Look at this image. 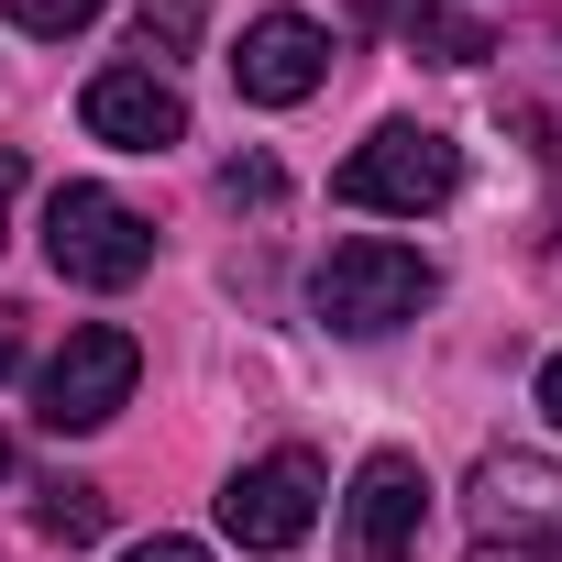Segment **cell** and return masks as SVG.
<instances>
[{
    "mask_svg": "<svg viewBox=\"0 0 562 562\" xmlns=\"http://www.w3.org/2000/svg\"><path fill=\"white\" fill-rule=\"evenodd\" d=\"M430 299H441L430 254H408V243H386V232H353V243H331V254H321V276H310V310H321L342 342H375V331L419 321Z\"/></svg>",
    "mask_w": 562,
    "mask_h": 562,
    "instance_id": "cell-1",
    "label": "cell"
},
{
    "mask_svg": "<svg viewBox=\"0 0 562 562\" xmlns=\"http://www.w3.org/2000/svg\"><path fill=\"white\" fill-rule=\"evenodd\" d=\"M463 188V144L452 133H430V122H386V133H364L353 155H342V177H331V199L342 210H441Z\"/></svg>",
    "mask_w": 562,
    "mask_h": 562,
    "instance_id": "cell-2",
    "label": "cell"
},
{
    "mask_svg": "<svg viewBox=\"0 0 562 562\" xmlns=\"http://www.w3.org/2000/svg\"><path fill=\"white\" fill-rule=\"evenodd\" d=\"M45 254H56L67 288H133L155 265V221L111 188H56L45 199Z\"/></svg>",
    "mask_w": 562,
    "mask_h": 562,
    "instance_id": "cell-3",
    "label": "cell"
},
{
    "mask_svg": "<svg viewBox=\"0 0 562 562\" xmlns=\"http://www.w3.org/2000/svg\"><path fill=\"white\" fill-rule=\"evenodd\" d=\"M133 375H144V342L111 331V321H89V331H67V353L45 364L34 419H45L56 441H67V430H111V419L133 408Z\"/></svg>",
    "mask_w": 562,
    "mask_h": 562,
    "instance_id": "cell-4",
    "label": "cell"
},
{
    "mask_svg": "<svg viewBox=\"0 0 562 562\" xmlns=\"http://www.w3.org/2000/svg\"><path fill=\"white\" fill-rule=\"evenodd\" d=\"M321 452H265V463H243L232 485H221V529L243 540V551H299L310 529H321Z\"/></svg>",
    "mask_w": 562,
    "mask_h": 562,
    "instance_id": "cell-5",
    "label": "cell"
},
{
    "mask_svg": "<svg viewBox=\"0 0 562 562\" xmlns=\"http://www.w3.org/2000/svg\"><path fill=\"white\" fill-rule=\"evenodd\" d=\"M430 529V474L408 452H364L353 496H342V562H408Z\"/></svg>",
    "mask_w": 562,
    "mask_h": 562,
    "instance_id": "cell-6",
    "label": "cell"
},
{
    "mask_svg": "<svg viewBox=\"0 0 562 562\" xmlns=\"http://www.w3.org/2000/svg\"><path fill=\"white\" fill-rule=\"evenodd\" d=\"M321 78H331V34H321L310 12H265V23H243L232 89H243L254 111H299V100H310Z\"/></svg>",
    "mask_w": 562,
    "mask_h": 562,
    "instance_id": "cell-7",
    "label": "cell"
},
{
    "mask_svg": "<svg viewBox=\"0 0 562 562\" xmlns=\"http://www.w3.org/2000/svg\"><path fill=\"white\" fill-rule=\"evenodd\" d=\"M78 122H89L100 144H122V155L188 144V100H177V78H155V67H100V78L78 89Z\"/></svg>",
    "mask_w": 562,
    "mask_h": 562,
    "instance_id": "cell-8",
    "label": "cell"
},
{
    "mask_svg": "<svg viewBox=\"0 0 562 562\" xmlns=\"http://www.w3.org/2000/svg\"><path fill=\"white\" fill-rule=\"evenodd\" d=\"M474 540H562V463L485 452L474 463Z\"/></svg>",
    "mask_w": 562,
    "mask_h": 562,
    "instance_id": "cell-9",
    "label": "cell"
},
{
    "mask_svg": "<svg viewBox=\"0 0 562 562\" xmlns=\"http://www.w3.org/2000/svg\"><path fill=\"white\" fill-rule=\"evenodd\" d=\"M34 529H45V540H67V551H89V540L111 529V496H100V485H45Z\"/></svg>",
    "mask_w": 562,
    "mask_h": 562,
    "instance_id": "cell-10",
    "label": "cell"
},
{
    "mask_svg": "<svg viewBox=\"0 0 562 562\" xmlns=\"http://www.w3.org/2000/svg\"><path fill=\"white\" fill-rule=\"evenodd\" d=\"M397 34H408V45H430L441 67H474V56H496L474 23H452V12H441V0H408V12H397Z\"/></svg>",
    "mask_w": 562,
    "mask_h": 562,
    "instance_id": "cell-11",
    "label": "cell"
},
{
    "mask_svg": "<svg viewBox=\"0 0 562 562\" xmlns=\"http://www.w3.org/2000/svg\"><path fill=\"white\" fill-rule=\"evenodd\" d=\"M133 45H144V56H188V45H199V0H144V12H133Z\"/></svg>",
    "mask_w": 562,
    "mask_h": 562,
    "instance_id": "cell-12",
    "label": "cell"
},
{
    "mask_svg": "<svg viewBox=\"0 0 562 562\" xmlns=\"http://www.w3.org/2000/svg\"><path fill=\"white\" fill-rule=\"evenodd\" d=\"M100 12H111V0H12V23H23V34H45V45H67V34H89Z\"/></svg>",
    "mask_w": 562,
    "mask_h": 562,
    "instance_id": "cell-13",
    "label": "cell"
},
{
    "mask_svg": "<svg viewBox=\"0 0 562 562\" xmlns=\"http://www.w3.org/2000/svg\"><path fill=\"white\" fill-rule=\"evenodd\" d=\"M221 199H232V210H276L288 177H276V155H232V166H221Z\"/></svg>",
    "mask_w": 562,
    "mask_h": 562,
    "instance_id": "cell-14",
    "label": "cell"
},
{
    "mask_svg": "<svg viewBox=\"0 0 562 562\" xmlns=\"http://www.w3.org/2000/svg\"><path fill=\"white\" fill-rule=\"evenodd\" d=\"M463 562H562V540H474Z\"/></svg>",
    "mask_w": 562,
    "mask_h": 562,
    "instance_id": "cell-15",
    "label": "cell"
},
{
    "mask_svg": "<svg viewBox=\"0 0 562 562\" xmlns=\"http://www.w3.org/2000/svg\"><path fill=\"white\" fill-rule=\"evenodd\" d=\"M122 562H210V551H199V540H177V529H155V540H133Z\"/></svg>",
    "mask_w": 562,
    "mask_h": 562,
    "instance_id": "cell-16",
    "label": "cell"
},
{
    "mask_svg": "<svg viewBox=\"0 0 562 562\" xmlns=\"http://www.w3.org/2000/svg\"><path fill=\"white\" fill-rule=\"evenodd\" d=\"M12 199H23V155H0V243H12Z\"/></svg>",
    "mask_w": 562,
    "mask_h": 562,
    "instance_id": "cell-17",
    "label": "cell"
},
{
    "mask_svg": "<svg viewBox=\"0 0 562 562\" xmlns=\"http://www.w3.org/2000/svg\"><path fill=\"white\" fill-rule=\"evenodd\" d=\"M540 419H551V430H562V353H551V364H540Z\"/></svg>",
    "mask_w": 562,
    "mask_h": 562,
    "instance_id": "cell-18",
    "label": "cell"
},
{
    "mask_svg": "<svg viewBox=\"0 0 562 562\" xmlns=\"http://www.w3.org/2000/svg\"><path fill=\"white\" fill-rule=\"evenodd\" d=\"M23 364V310H0V375Z\"/></svg>",
    "mask_w": 562,
    "mask_h": 562,
    "instance_id": "cell-19",
    "label": "cell"
},
{
    "mask_svg": "<svg viewBox=\"0 0 562 562\" xmlns=\"http://www.w3.org/2000/svg\"><path fill=\"white\" fill-rule=\"evenodd\" d=\"M0 474H12V441H0Z\"/></svg>",
    "mask_w": 562,
    "mask_h": 562,
    "instance_id": "cell-20",
    "label": "cell"
}]
</instances>
